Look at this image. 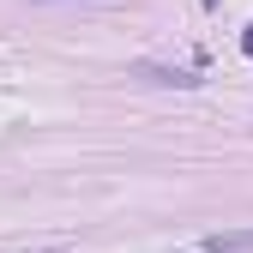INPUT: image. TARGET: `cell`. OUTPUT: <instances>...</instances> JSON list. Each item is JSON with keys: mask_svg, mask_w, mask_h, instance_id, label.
Returning a JSON list of instances; mask_svg holds the SVG:
<instances>
[{"mask_svg": "<svg viewBox=\"0 0 253 253\" xmlns=\"http://www.w3.org/2000/svg\"><path fill=\"white\" fill-rule=\"evenodd\" d=\"M199 253H253V229H229V235H205Z\"/></svg>", "mask_w": 253, "mask_h": 253, "instance_id": "1", "label": "cell"}, {"mask_svg": "<svg viewBox=\"0 0 253 253\" xmlns=\"http://www.w3.org/2000/svg\"><path fill=\"white\" fill-rule=\"evenodd\" d=\"M247 48H253V37H247Z\"/></svg>", "mask_w": 253, "mask_h": 253, "instance_id": "2", "label": "cell"}]
</instances>
